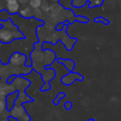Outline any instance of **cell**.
<instances>
[{
	"label": "cell",
	"mask_w": 121,
	"mask_h": 121,
	"mask_svg": "<svg viewBox=\"0 0 121 121\" xmlns=\"http://www.w3.org/2000/svg\"><path fill=\"white\" fill-rule=\"evenodd\" d=\"M87 121H95V119H88Z\"/></svg>",
	"instance_id": "obj_22"
},
{
	"label": "cell",
	"mask_w": 121,
	"mask_h": 121,
	"mask_svg": "<svg viewBox=\"0 0 121 121\" xmlns=\"http://www.w3.org/2000/svg\"><path fill=\"white\" fill-rule=\"evenodd\" d=\"M0 121H10L9 119V118H3V119H0Z\"/></svg>",
	"instance_id": "obj_21"
},
{
	"label": "cell",
	"mask_w": 121,
	"mask_h": 121,
	"mask_svg": "<svg viewBox=\"0 0 121 121\" xmlns=\"http://www.w3.org/2000/svg\"><path fill=\"white\" fill-rule=\"evenodd\" d=\"M18 0H5L6 3H12V2H17Z\"/></svg>",
	"instance_id": "obj_20"
},
{
	"label": "cell",
	"mask_w": 121,
	"mask_h": 121,
	"mask_svg": "<svg viewBox=\"0 0 121 121\" xmlns=\"http://www.w3.org/2000/svg\"><path fill=\"white\" fill-rule=\"evenodd\" d=\"M21 103H22L21 101H19V104L16 102L15 106L10 111V116L16 119L17 121H30V116L26 112L25 109L21 104Z\"/></svg>",
	"instance_id": "obj_2"
},
{
	"label": "cell",
	"mask_w": 121,
	"mask_h": 121,
	"mask_svg": "<svg viewBox=\"0 0 121 121\" xmlns=\"http://www.w3.org/2000/svg\"><path fill=\"white\" fill-rule=\"evenodd\" d=\"M83 76L81 75L78 74L76 72H73V71H70L67 75L64 76L61 78V82L66 86H69V85L72 84L75 81H83Z\"/></svg>",
	"instance_id": "obj_4"
},
{
	"label": "cell",
	"mask_w": 121,
	"mask_h": 121,
	"mask_svg": "<svg viewBox=\"0 0 121 121\" xmlns=\"http://www.w3.org/2000/svg\"><path fill=\"white\" fill-rule=\"evenodd\" d=\"M35 9H33L32 8L29 7H25L23 9H20L19 11V15L22 17H25V18H30L32 17L35 14Z\"/></svg>",
	"instance_id": "obj_8"
},
{
	"label": "cell",
	"mask_w": 121,
	"mask_h": 121,
	"mask_svg": "<svg viewBox=\"0 0 121 121\" xmlns=\"http://www.w3.org/2000/svg\"><path fill=\"white\" fill-rule=\"evenodd\" d=\"M58 62L64 65V66L69 71H72L75 67V62L71 59H58Z\"/></svg>",
	"instance_id": "obj_9"
},
{
	"label": "cell",
	"mask_w": 121,
	"mask_h": 121,
	"mask_svg": "<svg viewBox=\"0 0 121 121\" xmlns=\"http://www.w3.org/2000/svg\"><path fill=\"white\" fill-rule=\"evenodd\" d=\"M43 0H30L29 1V6L33 9H38L42 7Z\"/></svg>",
	"instance_id": "obj_10"
},
{
	"label": "cell",
	"mask_w": 121,
	"mask_h": 121,
	"mask_svg": "<svg viewBox=\"0 0 121 121\" xmlns=\"http://www.w3.org/2000/svg\"><path fill=\"white\" fill-rule=\"evenodd\" d=\"M76 19L81 22H89V19H88L87 17H82V16H79V17H76Z\"/></svg>",
	"instance_id": "obj_15"
},
{
	"label": "cell",
	"mask_w": 121,
	"mask_h": 121,
	"mask_svg": "<svg viewBox=\"0 0 121 121\" xmlns=\"http://www.w3.org/2000/svg\"><path fill=\"white\" fill-rule=\"evenodd\" d=\"M24 36L18 30L11 21L7 19L5 21H0V42L4 44H9L16 39H22Z\"/></svg>",
	"instance_id": "obj_1"
},
{
	"label": "cell",
	"mask_w": 121,
	"mask_h": 121,
	"mask_svg": "<svg viewBox=\"0 0 121 121\" xmlns=\"http://www.w3.org/2000/svg\"><path fill=\"white\" fill-rule=\"evenodd\" d=\"M17 77L16 76H13V75H11L9 77H8V79H7V81H6V82L8 83V84H12L13 83V81L15 80V78Z\"/></svg>",
	"instance_id": "obj_17"
},
{
	"label": "cell",
	"mask_w": 121,
	"mask_h": 121,
	"mask_svg": "<svg viewBox=\"0 0 121 121\" xmlns=\"http://www.w3.org/2000/svg\"><path fill=\"white\" fill-rule=\"evenodd\" d=\"M65 93H63V92H60V93H59L58 95H57L56 96V98L54 99V100H53V104H59V102H60V100L62 98H64L65 97Z\"/></svg>",
	"instance_id": "obj_12"
},
{
	"label": "cell",
	"mask_w": 121,
	"mask_h": 121,
	"mask_svg": "<svg viewBox=\"0 0 121 121\" xmlns=\"http://www.w3.org/2000/svg\"><path fill=\"white\" fill-rule=\"evenodd\" d=\"M5 110H7L5 99H0V115H2Z\"/></svg>",
	"instance_id": "obj_11"
},
{
	"label": "cell",
	"mask_w": 121,
	"mask_h": 121,
	"mask_svg": "<svg viewBox=\"0 0 121 121\" xmlns=\"http://www.w3.org/2000/svg\"><path fill=\"white\" fill-rule=\"evenodd\" d=\"M20 5L21 4L18 3V1H17V2H12V3H6L5 10L10 15H14V14H17L19 13V11L21 9Z\"/></svg>",
	"instance_id": "obj_7"
},
{
	"label": "cell",
	"mask_w": 121,
	"mask_h": 121,
	"mask_svg": "<svg viewBox=\"0 0 121 121\" xmlns=\"http://www.w3.org/2000/svg\"><path fill=\"white\" fill-rule=\"evenodd\" d=\"M19 91H15L12 93H9L5 98L6 101V106H7V110L11 111L13 109V108L15 106L16 101H17V98H18Z\"/></svg>",
	"instance_id": "obj_5"
},
{
	"label": "cell",
	"mask_w": 121,
	"mask_h": 121,
	"mask_svg": "<svg viewBox=\"0 0 121 121\" xmlns=\"http://www.w3.org/2000/svg\"><path fill=\"white\" fill-rule=\"evenodd\" d=\"M41 9H42V10L44 11V12H47L48 10H50V6L48 5V4H46L45 3H42V7H41Z\"/></svg>",
	"instance_id": "obj_16"
},
{
	"label": "cell",
	"mask_w": 121,
	"mask_h": 121,
	"mask_svg": "<svg viewBox=\"0 0 121 121\" xmlns=\"http://www.w3.org/2000/svg\"><path fill=\"white\" fill-rule=\"evenodd\" d=\"M15 91V88L12 84H8L7 82L3 83L0 81V99H5L9 93H12Z\"/></svg>",
	"instance_id": "obj_6"
},
{
	"label": "cell",
	"mask_w": 121,
	"mask_h": 121,
	"mask_svg": "<svg viewBox=\"0 0 121 121\" xmlns=\"http://www.w3.org/2000/svg\"><path fill=\"white\" fill-rule=\"evenodd\" d=\"M30 0H18V3L22 5H25V4H28Z\"/></svg>",
	"instance_id": "obj_19"
},
{
	"label": "cell",
	"mask_w": 121,
	"mask_h": 121,
	"mask_svg": "<svg viewBox=\"0 0 121 121\" xmlns=\"http://www.w3.org/2000/svg\"><path fill=\"white\" fill-rule=\"evenodd\" d=\"M71 107H72V104H71V103L70 101H66V102L64 103V108L66 109L69 110V109H71Z\"/></svg>",
	"instance_id": "obj_18"
},
{
	"label": "cell",
	"mask_w": 121,
	"mask_h": 121,
	"mask_svg": "<svg viewBox=\"0 0 121 121\" xmlns=\"http://www.w3.org/2000/svg\"><path fill=\"white\" fill-rule=\"evenodd\" d=\"M103 3V0H91V7L93 6H100Z\"/></svg>",
	"instance_id": "obj_14"
},
{
	"label": "cell",
	"mask_w": 121,
	"mask_h": 121,
	"mask_svg": "<svg viewBox=\"0 0 121 121\" xmlns=\"http://www.w3.org/2000/svg\"><path fill=\"white\" fill-rule=\"evenodd\" d=\"M49 1H52V2H56V1H59V0H49Z\"/></svg>",
	"instance_id": "obj_23"
},
{
	"label": "cell",
	"mask_w": 121,
	"mask_h": 121,
	"mask_svg": "<svg viewBox=\"0 0 121 121\" xmlns=\"http://www.w3.org/2000/svg\"><path fill=\"white\" fill-rule=\"evenodd\" d=\"M0 79H1V76H0Z\"/></svg>",
	"instance_id": "obj_24"
},
{
	"label": "cell",
	"mask_w": 121,
	"mask_h": 121,
	"mask_svg": "<svg viewBox=\"0 0 121 121\" xmlns=\"http://www.w3.org/2000/svg\"><path fill=\"white\" fill-rule=\"evenodd\" d=\"M95 22H102V23L105 24V25H108V24L109 23V20H107L106 18H104V17H96V18H95Z\"/></svg>",
	"instance_id": "obj_13"
},
{
	"label": "cell",
	"mask_w": 121,
	"mask_h": 121,
	"mask_svg": "<svg viewBox=\"0 0 121 121\" xmlns=\"http://www.w3.org/2000/svg\"><path fill=\"white\" fill-rule=\"evenodd\" d=\"M27 56L21 52H14L10 56L9 59V62L13 66H22L26 65Z\"/></svg>",
	"instance_id": "obj_3"
}]
</instances>
